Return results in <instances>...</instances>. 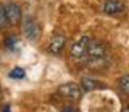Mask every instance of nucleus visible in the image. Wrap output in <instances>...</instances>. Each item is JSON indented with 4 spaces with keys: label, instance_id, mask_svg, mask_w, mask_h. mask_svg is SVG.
<instances>
[{
    "label": "nucleus",
    "instance_id": "1",
    "mask_svg": "<svg viewBox=\"0 0 129 112\" xmlns=\"http://www.w3.org/2000/svg\"><path fill=\"white\" fill-rule=\"evenodd\" d=\"M109 53L108 45L102 41L98 39H91L89 44L88 53H86V58L90 62H100L103 61Z\"/></svg>",
    "mask_w": 129,
    "mask_h": 112
},
{
    "label": "nucleus",
    "instance_id": "2",
    "mask_svg": "<svg viewBox=\"0 0 129 112\" xmlns=\"http://www.w3.org/2000/svg\"><path fill=\"white\" fill-rule=\"evenodd\" d=\"M23 31L24 35L28 41L31 42H36L37 39L41 36V28L39 25L37 24V21L33 17L27 16L24 19V24H23Z\"/></svg>",
    "mask_w": 129,
    "mask_h": 112
},
{
    "label": "nucleus",
    "instance_id": "3",
    "mask_svg": "<svg viewBox=\"0 0 129 112\" xmlns=\"http://www.w3.org/2000/svg\"><path fill=\"white\" fill-rule=\"evenodd\" d=\"M91 37L90 36H82L80 39L73 43V45L71 46L70 49V54L72 57L76 59H81L86 57V53H88V48H89V44L91 42Z\"/></svg>",
    "mask_w": 129,
    "mask_h": 112
},
{
    "label": "nucleus",
    "instance_id": "4",
    "mask_svg": "<svg viewBox=\"0 0 129 112\" xmlns=\"http://www.w3.org/2000/svg\"><path fill=\"white\" fill-rule=\"evenodd\" d=\"M57 92L61 96L71 100H80L82 96V88L79 86V84L69 82L64 83L57 89Z\"/></svg>",
    "mask_w": 129,
    "mask_h": 112
},
{
    "label": "nucleus",
    "instance_id": "5",
    "mask_svg": "<svg viewBox=\"0 0 129 112\" xmlns=\"http://www.w3.org/2000/svg\"><path fill=\"white\" fill-rule=\"evenodd\" d=\"M126 10V5L121 0H106L103 12L109 16H119Z\"/></svg>",
    "mask_w": 129,
    "mask_h": 112
},
{
    "label": "nucleus",
    "instance_id": "6",
    "mask_svg": "<svg viewBox=\"0 0 129 112\" xmlns=\"http://www.w3.org/2000/svg\"><path fill=\"white\" fill-rule=\"evenodd\" d=\"M6 9V14H7V18H8L9 25H17L23 18V14H21V9L20 7L17 4L10 2L7 4L5 6Z\"/></svg>",
    "mask_w": 129,
    "mask_h": 112
},
{
    "label": "nucleus",
    "instance_id": "7",
    "mask_svg": "<svg viewBox=\"0 0 129 112\" xmlns=\"http://www.w3.org/2000/svg\"><path fill=\"white\" fill-rule=\"evenodd\" d=\"M66 45V39L63 35H55L52 37L51 42L48 44V52L54 55H58L64 49Z\"/></svg>",
    "mask_w": 129,
    "mask_h": 112
},
{
    "label": "nucleus",
    "instance_id": "8",
    "mask_svg": "<svg viewBox=\"0 0 129 112\" xmlns=\"http://www.w3.org/2000/svg\"><path fill=\"white\" fill-rule=\"evenodd\" d=\"M81 88L85 92H91L99 89H102L103 85L98 80H94L92 78H89V76H84V78L81 79Z\"/></svg>",
    "mask_w": 129,
    "mask_h": 112
},
{
    "label": "nucleus",
    "instance_id": "9",
    "mask_svg": "<svg viewBox=\"0 0 129 112\" xmlns=\"http://www.w3.org/2000/svg\"><path fill=\"white\" fill-rule=\"evenodd\" d=\"M118 88L120 90L121 93H123L125 95H129V74L121 76L119 79Z\"/></svg>",
    "mask_w": 129,
    "mask_h": 112
},
{
    "label": "nucleus",
    "instance_id": "10",
    "mask_svg": "<svg viewBox=\"0 0 129 112\" xmlns=\"http://www.w3.org/2000/svg\"><path fill=\"white\" fill-rule=\"evenodd\" d=\"M9 78L12 80H23L26 76V72H25L24 68L21 67H15L12 68L10 72H9Z\"/></svg>",
    "mask_w": 129,
    "mask_h": 112
},
{
    "label": "nucleus",
    "instance_id": "11",
    "mask_svg": "<svg viewBox=\"0 0 129 112\" xmlns=\"http://www.w3.org/2000/svg\"><path fill=\"white\" fill-rule=\"evenodd\" d=\"M19 46H20V42H19V39H17L16 37H9V38H7L6 47L9 48L10 51H12V52L17 51V49L19 48Z\"/></svg>",
    "mask_w": 129,
    "mask_h": 112
},
{
    "label": "nucleus",
    "instance_id": "12",
    "mask_svg": "<svg viewBox=\"0 0 129 112\" xmlns=\"http://www.w3.org/2000/svg\"><path fill=\"white\" fill-rule=\"evenodd\" d=\"M8 25H9V21H8V18H7L5 6H0V29L6 28Z\"/></svg>",
    "mask_w": 129,
    "mask_h": 112
},
{
    "label": "nucleus",
    "instance_id": "13",
    "mask_svg": "<svg viewBox=\"0 0 129 112\" xmlns=\"http://www.w3.org/2000/svg\"><path fill=\"white\" fill-rule=\"evenodd\" d=\"M61 112H76V111L73 108H71V106H65Z\"/></svg>",
    "mask_w": 129,
    "mask_h": 112
},
{
    "label": "nucleus",
    "instance_id": "14",
    "mask_svg": "<svg viewBox=\"0 0 129 112\" xmlns=\"http://www.w3.org/2000/svg\"><path fill=\"white\" fill-rule=\"evenodd\" d=\"M2 112H11V109L9 105H5L4 109H2Z\"/></svg>",
    "mask_w": 129,
    "mask_h": 112
},
{
    "label": "nucleus",
    "instance_id": "15",
    "mask_svg": "<svg viewBox=\"0 0 129 112\" xmlns=\"http://www.w3.org/2000/svg\"><path fill=\"white\" fill-rule=\"evenodd\" d=\"M121 112H129V105H125L122 108V110H121Z\"/></svg>",
    "mask_w": 129,
    "mask_h": 112
}]
</instances>
